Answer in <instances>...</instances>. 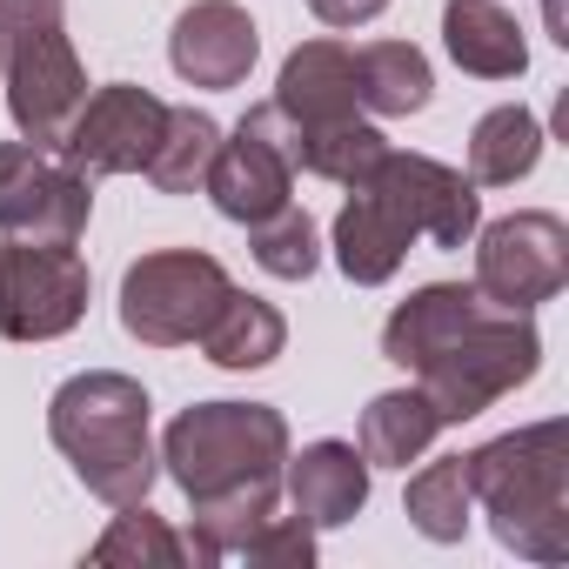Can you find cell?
Returning <instances> with one entry per match:
<instances>
[{
    "instance_id": "15",
    "label": "cell",
    "mask_w": 569,
    "mask_h": 569,
    "mask_svg": "<svg viewBox=\"0 0 569 569\" xmlns=\"http://www.w3.org/2000/svg\"><path fill=\"white\" fill-rule=\"evenodd\" d=\"M281 482L309 529H342L369 509V462L356 442H309L302 456L281 462Z\"/></svg>"
},
{
    "instance_id": "25",
    "label": "cell",
    "mask_w": 569,
    "mask_h": 569,
    "mask_svg": "<svg viewBox=\"0 0 569 569\" xmlns=\"http://www.w3.org/2000/svg\"><path fill=\"white\" fill-rule=\"evenodd\" d=\"M402 509H409V522H416L429 542H462V536H469V516H476L469 462H462V456H442V462L416 469V476H409Z\"/></svg>"
},
{
    "instance_id": "27",
    "label": "cell",
    "mask_w": 569,
    "mask_h": 569,
    "mask_svg": "<svg viewBox=\"0 0 569 569\" xmlns=\"http://www.w3.org/2000/svg\"><path fill=\"white\" fill-rule=\"evenodd\" d=\"M248 248H254V268L274 274V281H309L316 261H322L316 221H309L296 201L281 208V214H268V221H254V228H248Z\"/></svg>"
},
{
    "instance_id": "17",
    "label": "cell",
    "mask_w": 569,
    "mask_h": 569,
    "mask_svg": "<svg viewBox=\"0 0 569 569\" xmlns=\"http://www.w3.org/2000/svg\"><path fill=\"white\" fill-rule=\"evenodd\" d=\"M336 268L356 281V289H382L396 281V268L409 261V221L376 194V188H349V208L336 214Z\"/></svg>"
},
{
    "instance_id": "23",
    "label": "cell",
    "mask_w": 569,
    "mask_h": 569,
    "mask_svg": "<svg viewBox=\"0 0 569 569\" xmlns=\"http://www.w3.org/2000/svg\"><path fill=\"white\" fill-rule=\"evenodd\" d=\"M542 161V121L529 108H489L469 134V181L476 188H516Z\"/></svg>"
},
{
    "instance_id": "14",
    "label": "cell",
    "mask_w": 569,
    "mask_h": 569,
    "mask_svg": "<svg viewBox=\"0 0 569 569\" xmlns=\"http://www.w3.org/2000/svg\"><path fill=\"white\" fill-rule=\"evenodd\" d=\"M274 108L296 128H329V121H356V48L342 41H302L289 61H281L274 81Z\"/></svg>"
},
{
    "instance_id": "16",
    "label": "cell",
    "mask_w": 569,
    "mask_h": 569,
    "mask_svg": "<svg viewBox=\"0 0 569 569\" xmlns=\"http://www.w3.org/2000/svg\"><path fill=\"white\" fill-rule=\"evenodd\" d=\"M261 121H268V134L281 141V154L296 161V174H316V181H336V188H356L382 154H389V141H382V128L376 121H329V128H296V121H281V108L274 101H261Z\"/></svg>"
},
{
    "instance_id": "11",
    "label": "cell",
    "mask_w": 569,
    "mask_h": 569,
    "mask_svg": "<svg viewBox=\"0 0 569 569\" xmlns=\"http://www.w3.org/2000/svg\"><path fill=\"white\" fill-rule=\"evenodd\" d=\"M161 128H168V101L148 94V88H134V81H114V88H101V94L81 101V114L61 134V161L81 168L88 181H101V174H141L148 154H154V141H161Z\"/></svg>"
},
{
    "instance_id": "6",
    "label": "cell",
    "mask_w": 569,
    "mask_h": 569,
    "mask_svg": "<svg viewBox=\"0 0 569 569\" xmlns=\"http://www.w3.org/2000/svg\"><path fill=\"white\" fill-rule=\"evenodd\" d=\"M228 268L201 248H154L141 261H128L121 274V329L148 349H181L201 342V329L214 322V309L228 302Z\"/></svg>"
},
{
    "instance_id": "7",
    "label": "cell",
    "mask_w": 569,
    "mask_h": 569,
    "mask_svg": "<svg viewBox=\"0 0 569 569\" xmlns=\"http://www.w3.org/2000/svg\"><path fill=\"white\" fill-rule=\"evenodd\" d=\"M88 316V261L74 241H0V336L54 342Z\"/></svg>"
},
{
    "instance_id": "3",
    "label": "cell",
    "mask_w": 569,
    "mask_h": 569,
    "mask_svg": "<svg viewBox=\"0 0 569 569\" xmlns=\"http://www.w3.org/2000/svg\"><path fill=\"white\" fill-rule=\"evenodd\" d=\"M161 462L194 509L274 502L281 462H289V422L268 402H194L168 422Z\"/></svg>"
},
{
    "instance_id": "13",
    "label": "cell",
    "mask_w": 569,
    "mask_h": 569,
    "mask_svg": "<svg viewBox=\"0 0 569 569\" xmlns=\"http://www.w3.org/2000/svg\"><path fill=\"white\" fill-rule=\"evenodd\" d=\"M254 54H261V34L234 0H194L168 34V61L188 88H241Z\"/></svg>"
},
{
    "instance_id": "26",
    "label": "cell",
    "mask_w": 569,
    "mask_h": 569,
    "mask_svg": "<svg viewBox=\"0 0 569 569\" xmlns=\"http://www.w3.org/2000/svg\"><path fill=\"white\" fill-rule=\"evenodd\" d=\"M88 562H108V569H121V562H148V569H174V562H188V542L148 509V502H128L114 522H108V536L88 549Z\"/></svg>"
},
{
    "instance_id": "24",
    "label": "cell",
    "mask_w": 569,
    "mask_h": 569,
    "mask_svg": "<svg viewBox=\"0 0 569 569\" xmlns=\"http://www.w3.org/2000/svg\"><path fill=\"white\" fill-rule=\"evenodd\" d=\"M214 154H221V121L201 114V108H168V128H161V141H154V154H148L141 174L161 194H201Z\"/></svg>"
},
{
    "instance_id": "18",
    "label": "cell",
    "mask_w": 569,
    "mask_h": 569,
    "mask_svg": "<svg viewBox=\"0 0 569 569\" xmlns=\"http://www.w3.org/2000/svg\"><path fill=\"white\" fill-rule=\"evenodd\" d=\"M482 309H489L482 289H462V281H429V289H416L409 302H396V316L382 322V356L416 376V369H422L462 322H476Z\"/></svg>"
},
{
    "instance_id": "8",
    "label": "cell",
    "mask_w": 569,
    "mask_h": 569,
    "mask_svg": "<svg viewBox=\"0 0 569 569\" xmlns=\"http://www.w3.org/2000/svg\"><path fill=\"white\" fill-rule=\"evenodd\" d=\"M469 241H476V289L496 309L529 316V309L562 296V281H569V228H562V214L522 208V214H502V221L476 228Z\"/></svg>"
},
{
    "instance_id": "12",
    "label": "cell",
    "mask_w": 569,
    "mask_h": 569,
    "mask_svg": "<svg viewBox=\"0 0 569 569\" xmlns=\"http://www.w3.org/2000/svg\"><path fill=\"white\" fill-rule=\"evenodd\" d=\"M201 194H214V208L228 221H241V228H254V221H268V214H281V208L296 201V161L281 154V141L268 134L261 108H248L241 128H234V141H221Z\"/></svg>"
},
{
    "instance_id": "2",
    "label": "cell",
    "mask_w": 569,
    "mask_h": 569,
    "mask_svg": "<svg viewBox=\"0 0 569 569\" xmlns=\"http://www.w3.org/2000/svg\"><path fill=\"white\" fill-rule=\"evenodd\" d=\"M489 529L522 562H569V429L529 422L462 456Z\"/></svg>"
},
{
    "instance_id": "19",
    "label": "cell",
    "mask_w": 569,
    "mask_h": 569,
    "mask_svg": "<svg viewBox=\"0 0 569 569\" xmlns=\"http://www.w3.org/2000/svg\"><path fill=\"white\" fill-rule=\"evenodd\" d=\"M442 48L476 81H516L529 68V41L502 0H449L442 8Z\"/></svg>"
},
{
    "instance_id": "21",
    "label": "cell",
    "mask_w": 569,
    "mask_h": 569,
    "mask_svg": "<svg viewBox=\"0 0 569 569\" xmlns=\"http://www.w3.org/2000/svg\"><path fill=\"white\" fill-rule=\"evenodd\" d=\"M436 94L429 54L409 41H369L356 48V101L362 114H422Z\"/></svg>"
},
{
    "instance_id": "20",
    "label": "cell",
    "mask_w": 569,
    "mask_h": 569,
    "mask_svg": "<svg viewBox=\"0 0 569 569\" xmlns=\"http://www.w3.org/2000/svg\"><path fill=\"white\" fill-rule=\"evenodd\" d=\"M201 349H208L214 369H234V376H241V369H268L281 349H289V322H281L274 302L228 289V302H221L214 322L201 329Z\"/></svg>"
},
{
    "instance_id": "22",
    "label": "cell",
    "mask_w": 569,
    "mask_h": 569,
    "mask_svg": "<svg viewBox=\"0 0 569 569\" xmlns=\"http://www.w3.org/2000/svg\"><path fill=\"white\" fill-rule=\"evenodd\" d=\"M436 436H442V416L429 409V396L422 389H389L362 409V442L356 449H362L369 469H409Z\"/></svg>"
},
{
    "instance_id": "10",
    "label": "cell",
    "mask_w": 569,
    "mask_h": 569,
    "mask_svg": "<svg viewBox=\"0 0 569 569\" xmlns=\"http://www.w3.org/2000/svg\"><path fill=\"white\" fill-rule=\"evenodd\" d=\"M356 188H376V194L409 221V234H416V241H436V248H462V241L482 228V194H476V181H469L462 168L436 161V154H402V148H389Z\"/></svg>"
},
{
    "instance_id": "1",
    "label": "cell",
    "mask_w": 569,
    "mask_h": 569,
    "mask_svg": "<svg viewBox=\"0 0 569 569\" xmlns=\"http://www.w3.org/2000/svg\"><path fill=\"white\" fill-rule=\"evenodd\" d=\"M148 389L121 369H88L68 376L48 402V436L68 456V469L81 476L88 496H101L108 509L148 502L154 489V442H148Z\"/></svg>"
},
{
    "instance_id": "4",
    "label": "cell",
    "mask_w": 569,
    "mask_h": 569,
    "mask_svg": "<svg viewBox=\"0 0 569 569\" xmlns=\"http://www.w3.org/2000/svg\"><path fill=\"white\" fill-rule=\"evenodd\" d=\"M0 68H8V114L21 141L61 148L68 121L88 101V68L68 41V0H0Z\"/></svg>"
},
{
    "instance_id": "28",
    "label": "cell",
    "mask_w": 569,
    "mask_h": 569,
    "mask_svg": "<svg viewBox=\"0 0 569 569\" xmlns=\"http://www.w3.org/2000/svg\"><path fill=\"white\" fill-rule=\"evenodd\" d=\"M309 8H316L322 28H369V21L389 8V0H309Z\"/></svg>"
},
{
    "instance_id": "5",
    "label": "cell",
    "mask_w": 569,
    "mask_h": 569,
    "mask_svg": "<svg viewBox=\"0 0 569 569\" xmlns=\"http://www.w3.org/2000/svg\"><path fill=\"white\" fill-rule=\"evenodd\" d=\"M542 369V336L529 316L516 309H482L476 322H462L422 369H416V389L429 396V409L449 422H469L482 409H496L502 396H516L529 376Z\"/></svg>"
},
{
    "instance_id": "9",
    "label": "cell",
    "mask_w": 569,
    "mask_h": 569,
    "mask_svg": "<svg viewBox=\"0 0 569 569\" xmlns=\"http://www.w3.org/2000/svg\"><path fill=\"white\" fill-rule=\"evenodd\" d=\"M94 214V181L41 141H0V234L81 241Z\"/></svg>"
}]
</instances>
